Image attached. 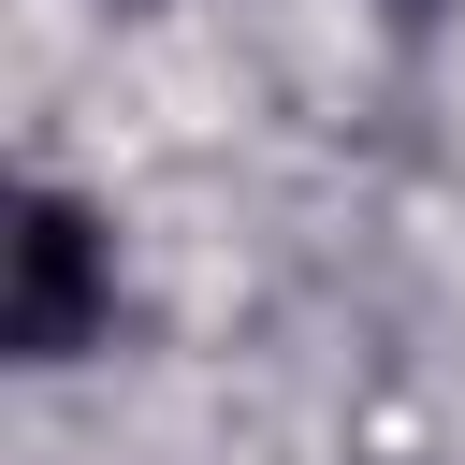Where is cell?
<instances>
[{"label": "cell", "instance_id": "obj_1", "mask_svg": "<svg viewBox=\"0 0 465 465\" xmlns=\"http://www.w3.org/2000/svg\"><path fill=\"white\" fill-rule=\"evenodd\" d=\"M0 334H15V363H73V349L116 334V247H102L87 203H58V189L15 203V232H0Z\"/></svg>", "mask_w": 465, "mask_h": 465}]
</instances>
